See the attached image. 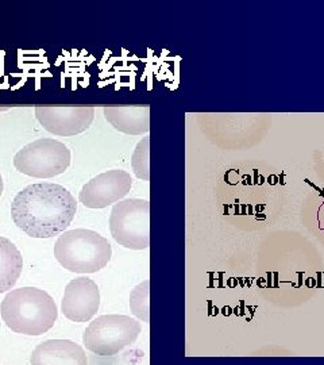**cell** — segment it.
<instances>
[{
	"label": "cell",
	"mask_w": 324,
	"mask_h": 365,
	"mask_svg": "<svg viewBox=\"0 0 324 365\" xmlns=\"http://www.w3.org/2000/svg\"><path fill=\"white\" fill-rule=\"evenodd\" d=\"M100 307V289L88 277H78L68 283L61 302V312L72 322H88Z\"/></svg>",
	"instance_id": "obj_9"
},
{
	"label": "cell",
	"mask_w": 324,
	"mask_h": 365,
	"mask_svg": "<svg viewBox=\"0 0 324 365\" xmlns=\"http://www.w3.org/2000/svg\"><path fill=\"white\" fill-rule=\"evenodd\" d=\"M110 232L123 248L145 250L150 247V203L146 199H123L114 205Z\"/></svg>",
	"instance_id": "obj_5"
},
{
	"label": "cell",
	"mask_w": 324,
	"mask_h": 365,
	"mask_svg": "<svg viewBox=\"0 0 324 365\" xmlns=\"http://www.w3.org/2000/svg\"><path fill=\"white\" fill-rule=\"evenodd\" d=\"M31 365H88L84 349L70 339H48L30 356Z\"/></svg>",
	"instance_id": "obj_10"
},
{
	"label": "cell",
	"mask_w": 324,
	"mask_h": 365,
	"mask_svg": "<svg viewBox=\"0 0 324 365\" xmlns=\"http://www.w3.org/2000/svg\"><path fill=\"white\" fill-rule=\"evenodd\" d=\"M142 327L129 315L108 314L93 319L83 334V342L90 352L99 356H115L134 344Z\"/></svg>",
	"instance_id": "obj_4"
},
{
	"label": "cell",
	"mask_w": 324,
	"mask_h": 365,
	"mask_svg": "<svg viewBox=\"0 0 324 365\" xmlns=\"http://www.w3.org/2000/svg\"><path fill=\"white\" fill-rule=\"evenodd\" d=\"M3 190H4V182H3V178L0 175V196L3 194Z\"/></svg>",
	"instance_id": "obj_15"
},
{
	"label": "cell",
	"mask_w": 324,
	"mask_h": 365,
	"mask_svg": "<svg viewBox=\"0 0 324 365\" xmlns=\"http://www.w3.org/2000/svg\"><path fill=\"white\" fill-rule=\"evenodd\" d=\"M104 118L115 130L129 135H142L150 130L149 106L104 107Z\"/></svg>",
	"instance_id": "obj_11"
},
{
	"label": "cell",
	"mask_w": 324,
	"mask_h": 365,
	"mask_svg": "<svg viewBox=\"0 0 324 365\" xmlns=\"http://www.w3.org/2000/svg\"><path fill=\"white\" fill-rule=\"evenodd\" d=\"M132 187L129 172L111 170L103 172L85 182L78 194V200L88 209H105L120 202Z\"/></svg>",
	"instance_id": "obj_8"
},
{
	"label": "cell",
	"mask_w": 324,
	"mask_h": 365,
	"mask_svg": "<svg viewBox=\"0 0 324 365\" xmlns=\"http://www.w3.org/2000/svg\"><path fill=\"white\" fill-rule=\"evenodd\" d=\"M69 148L54 138H39L25 145L14 156V167L18 172L36 178L52 179L69 168Z\"/></svg>",
	"instance_id": "obj_6"
},
{
	"label": "cell",
	"mask_w": 324,
	"mask_h": 365,
	"mask_svg": "<svg viewBox=\"0 0 324 365\" xmlns=\"http://www.w3.org/2000/svg\"><path fill=\"white\" fill-rule=\"evenodd\" d=\"M23 269V257L9 238L0 235V294L16 284Z\"/></svg>",
	"instance_id": "obj_12"
},
{
	"label": "cell",
	"mask_w": 324,
	"mask_h": 365,
	"mask_svg": "<svg viewBox=\"0 0 324 365\" xmlns=\"http://www.w3.org/2000/svg\"><path fill=\"white\" fill-rule=\"evenodd\" d=\"M131 168L138 179L149 182L150 179V137L149 135L143 137L135 146L131 156Z\"/></svg>",
	"instance_id": "obj_14"
},
{
	"label": "cell",
	"mask_w": 324,
	"mask_h": 365,
	"mask_svg": "<svg viewBox=\"0 0 324 365\" xmlns=\"http://www.w3.org/2000/svg\"><path fill=\"white\" fill-rule=\"evenodd\" d=\"M36 117L41 126L58 137L78 135L90 129L95 108L87 106H38Z\"/></svg>",
	"instance_id": "obj_7"
},
{
	"label": "cell",
	"mask_w": 324,
	"mask_h": 365,
	"mask_svg": "<svg viewBox=\"0 0 324 365\" xmlns=\"http://www.w3.org/2000/svg\"><path fill=\"white\" fill-rule=\"evenodd\" d=\"M54 257L73 274H96L113 257L108 240L98 232L75 229L64 232L54 245Z\"/></svg>",
	"instance_id": "obj_3"
},
{
	"label": "cell",
	"mask_w": 324,
	"mask_h": 365,
	"mask_svg": "<svg viewBox=\"0 0 324 365\" xmlns=\"http://www.w3.org/2000/svg\"><path fill=\"white\" fill-rule=\"evenodd\" d=\"M130 310L140 321L150 322V282L146 279L130 292Z\"/></svg>",
	"instance_id": "obj_13"
},
{
	"label": "cell",
	"mask_w": 324,
	"mask_h": 365,
	"mask_svg": "<svg viewBox=\"0 0 324 365\" xmlns=\"http://www.w3.org/2000/svg\"><path fill=\"white\" fill-rule=\"evenodd\" d=\"M76 212L75 196L54 182L30 184L11 203L14 223L33 238H52L64 233Z\"/></svg>",
	"instance_id": "obj_1"
},
{
	"label": "cell",
	"mask_w": 324,
	"mask_h": 365,
	"mask_svg": "<svg viewBox=\"0 0 324 365\" xmlns=\"http://www.w3.org/2000/svg\"><path fill=\"white\" fill-rule=\"evenodd\" d=\"M0 315L14 333L42 336L54 327L58 318V309L46 291L37 287H22L10 291L1 300Z\"/></svg>",
	"instance_id": "obj_2"
}]
</instances>
